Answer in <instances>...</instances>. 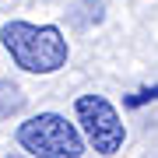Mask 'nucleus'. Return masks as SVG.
Masks as SVG:
<instances>
[{
  "label": "nucleus",
  "instance_id": "obj_4",
  "mask_svg": "<svg viewBox=\"0 0 158 158\" xmlns=\"http://www.w3.org/2000/svg\"><path fill=\"white\" fill-rule=\"evenodd\" d=\"M21 106H25L21 88L11 85V81H0V119H7V116L21 113Z\"/></svg>",
  "mask_w": 158,
  "mask_h": 158
},
{
  "label": "nucleus",
  "instance_id": "obj_2",
  "mask_svg": "<svg viewBox=\"0 0 158 158\" xmlns=\"http://www.w3.org/2000/svg\"><path fill=\"white\" fill-rule=\"evenodd\" d=\"M14 137L28 155H39V158H81L85 155V134L74 123H67V116L60 113L28 116Z\"/></svg>",
  "mask_w": 158,
  "mask_h": 158
},
{
  "label": "nucleus",
  "instance_id": "obj_5",
  "mask_svg": "<svg viewBox=\"0 0 158 158\" xmlns=\"http://www.w3.org/2000/svg\"><path fill=\"white\" fill-rule=\"evenodd\" d=\"M148 98H158V88H151V91H141V95H134L127 102V106H141V102H148Z\"/></svg>",
  "mask_w": 158,
  "mask_h": 158
},
{
  "label": "nucleus",
  "instance_id": "obj_1",
  "mask_svg": "<svg viewBox=\"0 0 158 158\" xmlns=\"http://www.w3.org/2000/svg\"><path fill=\"white\" fill-rule=\"evenodd\" d=\"M0 42L14 67H21L25 74H56L70 60V46L56 25L7 21L0 28Z\"/></svg>",
  "mask_w": 158,
  "mask_h": 158
},
{
  "label": "nucleus",
  "instance_id": "obj_3",
  "mask_svg": "<svg viewBox=\"0 0 158 158\" xmlns=\"http://www.w3.org/2000/svg\"><path fill=\"white\" fill-rule=\"evenodd\" d=\"M74 113H77L81 134L85 141L95 148V155H116L127 141V127L119 119L116 106L102 95H77L74 102Z\"/></svg>",
  "mask_w": 158,
  "mask_h": 158
}]
</instances>
